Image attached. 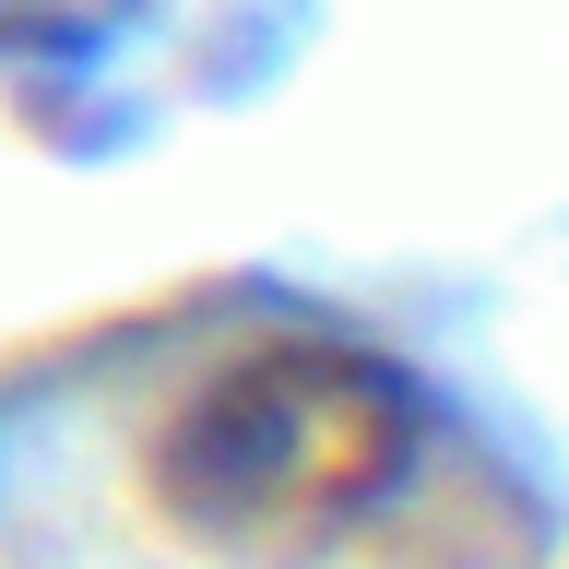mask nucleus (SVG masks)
<instances>
[{
  "label": "nucleus",
  "mask_w": 569,
  "mask_h": 569,
  "mask_svg": "<svg viewBox=\"0 0 569 569\" xmlns=\"http://www.w3.org/2000/svg\"><path fill=\"white\" fill-rule=\"evenodd\" d=\"M427 451H439L427 368L356 332H273L167 403V427L142 439V498L202 558L309 569L368 546L416 498Z\"/></svg>",
  "instance_id": "obj_1"
}]
</instances>
